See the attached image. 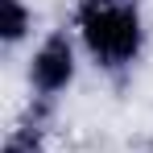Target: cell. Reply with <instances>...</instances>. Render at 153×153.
Here are the masks:
<instances>
[{"mask_svg":"<svg viewBox=\"0 0 153 153\" xmlns=\"http://www.w3.org/2000/svg\"><path fill=\"white\" fill-rule=\"evenodd\" d=\"M33 37V8L29 0H0V42L4 50H17Z\"/></svg>","mask_w":153,"mask_h":153,"instance_id":"obj_3","label":"cell"},{"mask_svg":"<svg viewBox=\"0 0 153 153\" xmlns=\"http://www.w3.org/2000/svg\"><path fill=\"white\" fill-rule=\"evenodd\" d=\"M4 153H54V145L46 137V128L29 120V124H17L4 137Z\"/></svg>","mask_w":153,"mask_h":153,"instance_id":"obj_4","label":"cell"},{"mask_svg":"<svg viewBox=\"0 0 153 153\" xmlns=\"http://www.w3.org/2000/svg\"><path fill=\"white\" fill-rule=\"evenodd\" d=\"M79 66H83V54H79V42H75V33H71V25L50 29L33 46V54H29V62H25V83H29L33 103H42V108L58 103L75 87Z\"/></svg>","mask_w":153,"mask_h":153,"instance_id":"obj_2","label":"cell"},{"mask_svg":"<svg viewBox=\"0 0 153 153\" xmlns=\"http://www.w3.org/2000/svg\"><path fill=\"white\" fill-rule=\"evenodd\" d=\"M66 25L83 62L112 83H124L149 46L145 0H75Z\"/></svg>","mask_w":153,"mask_h":153,"instance_id":"obj_1","label":"cell"}]
</instances>
